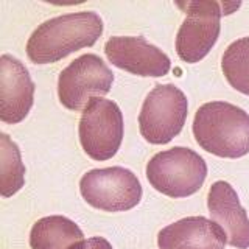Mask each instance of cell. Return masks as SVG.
<instances>
[{"label":"cell","mask_w":249,"mask_h":249,"mask_svg":"<svg viewBox=\"0 0 249 249\" xmlns=\"http://www.w3.org/2000/svg\"><path fill=\"white\" fill-rule=\"evenodd\" d=\"M103 20L93 11L56 16L42 22L27 42V54L35 64H52L70 53L92 47L103 35Z\"/></svg>","instance_id":"cell-1"},{"label":"cell","mask_w":249,"mask_h":249,"mask_svg":"<svg viewBox=\"0 0 249 249\" xmlns=\"http://www.w3.org/2000/svg\"><path fill=\"white\" fill-rule=\"evenodd\" d=\"M207 178V163L184 146L154 154L146 163V179L156 190L170 198H187L196 193Z\"/></svg>","instance_id":"cell-4"},{"label":"cell","mask_w":249,"mask_h":249,"mask_svg":"<svg viewBox=\"0 0 249 249\" xmlns=\"http://www.w3.org/2000/svg\"><path fill=\"white\" fill-rule=\"evenodd\" d=\"M207 207L212 221L224 231L228 243L237 249H248L249 218L233 187L226 181L213 182L209 190Z\"/></svg>","instance_id":"cell-11"},{"label":"cell","mask_w":249,"mask_h":249,"mask_svg":"<svg viewBox=\"0 0 249 249\" xmlns=\"http://www.w3.org/2000/svg\"><path fill=\"white\" fill-rule=\"evenodd\" d=\"M80 143L93 160H107L119 151L123 140V114L112 100L92 98L84 107L80 126Z\"/></svg>","instance_id":"cell-8"},{"label":"cell","mask_w":249,"mask_h":249,"mask_svg":"<svg viewBox=\"0 0 249 249\" xmlns=\"http://www.w3.org/2000/svg\"><path fill=\"white\" fill-rule=\"evenodd\" d=\"M193 136L218 158H243L249 153V114L228 101L204 103L195 114Z\"/></svg>","instance_id":"cell-2"},{"label":"cell","mask_w":249,"mask_h":249,"mask_svg":"<svg viewBox=\"0 0 249 249\" xmlns=\"http://www.w3.org/2000/svg\"><path fill=\"white\" fill-rule=\"evenodd\" d=\"M81 241H84L83 231L62 215L41 218L30 232L31 249H75Z\"/></svg>","instance_id":"cell-13"},{"label":"cell","mask_w":249,"mask_h":249,"mask_svg":"<svg viewBox=\"0 0 249 249\" xmlns=\"http://www.w3.org/2000/svg\"><path fill=\"white\" fill-rule=\"evenodd\" d=\"M75 249H112V245L103 237H92L81 241Z\"/></svg>","instance_id":"cell-16"},{"label":"cell","mask_w":249,"mask_h":249,"mask_svg":"<svg viewBox=\"0 0 249 249\" xmlns=\"http://www.w3.org/2000/svg\"><path fill=\"white\" fill-rule=\"evenodd\" d=\"M109 62L137 76H163L170 72V58L140 36H114L105 44Z\"/></svg>","instance_id":"cell-9"},{"label":"cell","mask_w":249,"mask_h":249,"mask_svg":"<svg viewBox=\"0 0 249 249\" xmlns=\"http://www.w3.org/2000/svg\"><path fill=\"white\" fill-rule=\"evenodd\" d=\"M35 103V83L27 67L11 54L0 58V120L16 124Z\"/></svg>","instance_id":"cell-10"},{"label":"cell","mask_w":249,"mask_h":249,"mask_svg":"<svg viewBox=\"0 0 249 249\" xmlns=\"http://www.w3.org/2000/svg\"><path fill=\"white\" fill-rule=\"evenodd\" d=\"M114 73L106 62L93 53L76 58L62 70L58 78V97L70 111H84L92 98L111 92Z\"/></svg>","instance_id":"cell-6"},{"label":"cell","mask_w":249,"mask_h":249,"mask_svg":"<svg viewBox=\"0 0 249 249\" xmlns=\"http://www.w3.org/2000/svg\"><path fill=\"white\" fill-rule=\"evenodd\" d=\"M80 192L89 206L105 212H124L142 199V185L137 176L123 167L88 171L80 181Z\"/></svg>","instance_id":"cell-7"},{"label":"cell","mask_w":249,"mask_h":249,"mask_svg":"<svg viewBox=\"0 0 249 249\" xmlns=\"http://www.w3.org/2000/svg\"><path fill=\"white\" fill-rule=\"evenodd\" d=\"M176 6L185 13V19L176 36L178 56L195 64L206 58L216 44L221 30V16L238 10L240 3L193 0L178 2Z\"/></svg>","instance_id":"cell-3"},{"label":"cell","mask_w":249,"mask_h":249,"mask_svg":"<svg viewBox=\"0 0 249 249\" xmlns=\"http://www.w3.org/2000/svg\"><path fill=\"white\" fill-rule=\"evenodd\" d=\"M224 231L206 216H187L163 228L158 235L159 249H224Z\"/></svg>","instance_id":"cell-12"},{"label":"cell","mask_w":249,"mask_h":249,"mask_svg":"<svg viewBox=\"0 0 249 249\" xmlns=\"http://www.w3.org/2000/svg\"><path fill=\"white\" fill-rule=\"evenodd\" d=\"M187 114L189 101L181 89L175 84L156 86L140 109V134L153 145H165L182 131Z\"/></svg>","instance_id":"cell-5"},{"label":"cell","mask_w":249,"mask_h":249,"mask_svg":"<svg viewBox=\"0 0 249 249\" xmlns=\"http://www.w3.org/2000/svg\"><path fill=\"white\" fill-rule=\"evenodd\" d=\"M221 69L233 89L249 95V36L237 39L224 50Z\"/></svg>","instance_id":"cell-15"},{"label":"cell","mask_w":249,"mask_h":249,"mask_svg":"<svg viewBox=\"0 0 249 249\" xmlns=\"http://www.w3.org/2000/svg\"><path fill=\"white\" fill-rule=\"evenodd\" d=\"M25 184V165L20 150L10 136L0 134V192L3 198L18 193Z\"/></svg>","instance_id":"cell-14"}]
</instances>
